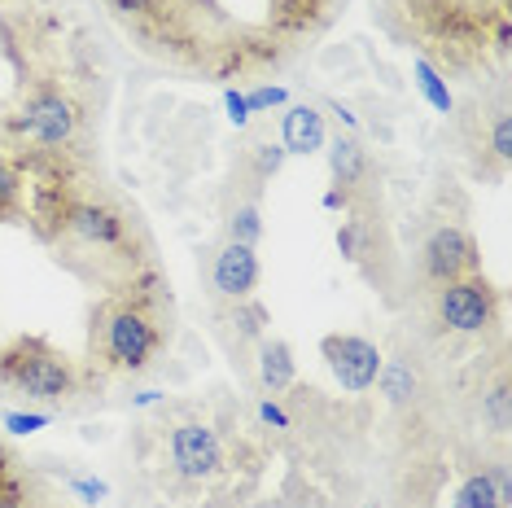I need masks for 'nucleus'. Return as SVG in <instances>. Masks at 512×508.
I'll return each instance as SVG.
<instances>
[{"label":"nucleus","mask_w":512,"mask_h":508,"mask_svg":"<svg viewBox=\"0 0 512 508\" xmlns=\"http://www.w3.org/2000/svg\"><path fill=\"white\" fill-rule=\"evenodd\" d=\"M27 228L75 281L97 294L167 285L141 211L114 193L84 154H27Z\"/></svg>","instance_id":"f257e3e1"},{"label":"nucleus","mask_w":512,"mask_h":508,"mask_svg":"<svg viewBox=\"0 0 512 508\" xmlns=\"http://www.w3.org/2000/svg\"><path fill=\"white\" fill-rule=\"evenodd\" d=\"M259 430V425H254ZM241 412L162 408L158 421L136 425L132 452L141 460L149 487L176 508H237L259 495L272 452Z\"/></svg>","instance_id":"f03ea898"},{"label":"nucleus","mask_w":512,"mask_h":508,"mask_svg":"<svg viewBox=\"0 0 512 508\" xmlns=\"http://www.w3.org/2000/svg\"><path fill=\"white\" fill-rule=\"evenodd\" d=\"M386 22L447 75H486L512 53V0H386Z\"/></svg>","instance_id":"7ed1b4c3"},{"label":"nucleus","mask_w":512,"mask_h":508,"mask_svg":"<svg viewBox=\"0 0 512 508\" xmlns=\"http://www.w3.org/2000/svg\"><path fill=\"white\" fill-rule=\"evenodd\" d=\"M176 338L171 285L132 294H101L88 311V364L101 377H145Z\"/></svg>","instance_id":"20e7f679"},{"label":"nucleus","mask_w":512,"mask_h":508,"mask_svg":"<svg viewBox=\"0 0 512 508\" xmlns=\"http://www.w3.org/2000/svg\"><path fill=\"white\" fill-rule=\"evenodd\" d=\"M84 97L62 75L22 79L14 106L0 114V149L14 158L27 154H84Z\"/></svg>","instance_id":"39448f33"},{"label":"nucleus","mask_w":512,"mask_h":508,"mask_svg":"<svg viewBox=\"0 0 512 508\" xmlns=\"http://www.w3.org/2000/svg\"><path fill=\"white\" fill-rule=\"evenodd\" d=\"M0 390L27 399L31 408H75L79 399H97L106 377L88 360H75L40 333H18L0 346Z\"/></svg>","instance_id":"423d86ee"},{"label":"nucleus","mask_w":512,"mask_h":508,"mask_svg":"<svg viewBox=\"0 0 512 508\" xmlns=\"http://www.w3.org/2000/svg\"><path fill=\"white\" fill-rule=\"evenodd\" d=\"M425 307H429V325L438 333H447V338H477L482 351L486 342H499V329H504V290L486 272L425 290Z\"/></svg>","instance_id":"0eeeda50"},{"label":"nucleus","mask_w":512,"mask_h":508,"mask_svg":"<svg viewBox=\"0 0 512 508\" xmlns=\"http://www.w3.org/2000/svg\"><path fill=\"white\" fill-rule=\"evenodd\" d=\"M337 254L351 268H359L386 298L399 290V250H394V233L386 224V206L381 198H364L337 224Z\"/></svg>","instance_id":"6e6552de"},{"label":"nucleus","mask_w":512,"mask_h":508,"mask_svg":"<svg viewBox=\"0 0 512 508\" xmlns=\"http://www.w3.org/2000/svg\"><path fill=\"white\" fill-rule=\"evenodd\" d=\"M460 132H464V154H469V163H473V176L486 184L504 180L508 163H512V119H508L504 88H499L495 106H486V97L464 106Z\"/></svg>","instance_id":"1a4fd4ad"},{"label":"nucleus","mask_w":512,"mask_h":508,"mask_svg":"<svg viewBox=\"0 0 512 508\" xmlns=\"http://www.w3.org/2000/svg\"><path fill=\"white\" fill-rule=\"evenodd\" d=\"M482 272V246L460 219H438L416 246V285L421 290H438L447 281Z\"/></svg>","instance_id":"9d476101"},{"label":"nucleus","mask_w":512,"mask_h":508,"mask_svg":"<svg viewBox=\"0 0 512 508\" xmlns=\"http://www.w3.org/2000/svg\"><path fill=\"white\" fill-rule=\"evenodd\" d=\"M202 285L211 307L224 303H241V298H254L263 281V263H259V246H241V241L219 237L211 250L202 254Z\"/></svg>","instance_id":"9b49d317"},{"label":"nucleus","mask_w":512,"mask_h":508,"mask_svg":"<svg viewBox=\"0 0 512 508\" xmlns=\"http://www.w3.org/2000/svg\"><path fill=\"white\" fill-rule=\"evenodd\" d=\"M320 355L346 395H368L381 377V355L386 351H381L377 342L359 338V333H324Z\"/></svg>","instance_id":"f8f14e48"},{"label":"nucleus","mask_w":512,"mask_h":508,"mask_svg":"<svg viewBox=\"0 0 512 508\" xmlns=\"http://www.w3.org/2000/svg\"><path fill=\"white\" fill-rule=\"evenodd\" d=\"M469 395H473V408H477V417H482L486 430L495 438H508V430H512V381H508L504 338L491 342V355L482 351V364H477Z\"/></svg>","instance_id":"ddd939ff"},{"label":"nucleus","mask_w":512,"mask_h":508,"mask_svg":"<svg viewBox=\"0 0 512 508\" xmlns=\"http://www.w3.org/2000/svg\"><path fill=\"white\" fill-rule=\"evenodd\" d=\"M381 395L394 412H407V417H421L429 395H434V381H429V364L412 346H399L394 355H381V377H377Z\"/></svg>","instance_id":"4468645a"},{"label":"nucleus","mask_w":512,"mask_h":508,"mask_svg":"<svg viewBox=\"0 0 512 508\" xmlns=\"http://www.w3.org/2000/svg\"><path fill=\"white\" fill-rule=\"evenodd\" d=\"M211 325H215V338L219 346L228 351L232 364L250 368V355L254 346L267 338V325H272V311H267L259 298H241V303H224V307H211Z\"/></svg>","instance_id":"2eb2a0df"},{"label":"nucleus","mask_w":512,"mask_h":508,"mask_svg":"<svg viewBox=\"0 0 512 508\" xmlns=\"http://www.w3.org/2000/svg\"><path fill=\"white\" fill-rule=\"evenodd\" d=\"M337 5H342V0H267L263 27L294 53L329 27V22L337 18Z\"/></svg>","instance_id":"dca6fc26"},{"label":"nucleus","mask_w":512,"mask_h":508,"mask_svg":"<svg viewBox=\"0 0 512 508\" xmlns=\"http://www.w3.org/2000/svg\"><path fill=\"white\" fill-rule=\"evenodd\" d=\"M285 145L267 141V136H250L246 145L237 149V163H232V176L224 189L232 193H250V198H263V189L285 171Z\"/></svg>","instance_id":"f3484780"},{"label":"nucleus","mask_w":512,"mask_h":508,"mask_svg":"<svg viewBox=\"0 0 512 508\" xmlns=\"http://www.w3.org/2000/svg\"><path fill=\"white\" fill-rule=\"evenodd\" d=\"M329 176L333 184L351 189L355 198H381V171L364 149V141L351 132H337L329 141Z\"/></svg>","instance_id":"a211bd4d"},{"label":"nucleus","mask_w":512,"mask_h":508,"mask_svg":"<svg viewBox=\"0 0 512 508\" xmlns=\"http://www.w3.org/2000/svg\"><path fill=\"white\" fill-rule=\"evenodd\" d=\"M250 373L254 381H259V390L267 399H285L289 390L298 386V360H294V346H289L285 338H267L254 346L250 355Z\"/></svg>","instance_id":"6ab92c4d"},{"label":"nucleus","mask_w":512,"mask_h":508,"mask_svg":"<svg viewBox=\"0 0 512 508\" xmlns=\"http://www.w3.org/2000/svg\"><path fill=\"white\" fill-rule=\"evenodd\" d=\"M219 237L241 241V246H259L263 241V198L224 189V198H219Z\"/></svg>","instance_id":"aec40b11"},{"label":"nucleus","mask_w":512,"mask_h":508,"mask_svg":"<svg viewBox=\"0 0 512 508\" xmlns=\"http://www.w3.org/2000/svg\"><path fill=\"white\" fill-rule=\"evenodd\" d=\"M329 141V132H324V114L316 106H289L281 114V145L285 154H316Z\"/></svg>","instance_id":"412c9836"},{"label":"nucleus","mask_w":512,"mask_h":508,"mask_svg":"<svg viewBox=\"0 0 512 508\" xmlns=\"http://www.w3.org/2000/svg\"><path fill=\"white\" fill-rule=\"evenodd\" d=\"M0 224H27V171L0 149Z\"/></svg>","instance_id":"4be33fe9"},{"label":"nucleus","mask_w":512,"mask_h":508,"mask_svg":"<svg viewBox=\"0 0 512 508\" xmlns=\"http://www.w3.org/2000/svg\"><path fill=\"white\" fill-rule=\"evenodd\" d=\"M508 504H512V495L499 491L495 473L486 465L464 473V482L456 487V500H451V508H508Z\"/></svg>","instance_id":"5701e85b"},{"label":"nucleus","mask_w":512,"mask_h":508,"mask_svg":"<svg viewBox=\"0 0 512 508\" xmlns=\"http://www.w3.org/2000/svg\"><path fill=\"white\" fill-rule=\"evenodd\" d=\"M412 75H416V88L425 92V101H429V106H434L438 114H456V97H451L447 79H442L434 66L425 62V57H412Z\"/></svg>","instance_id":"b1692460"},{"label":"nucleus","mask_w":512,"mask_h":508,"mask_svg":"<svg viewBox=\"0 0 512 508\" xmlns=\"http://www.w3.org/2000/svg\"><path fill=\"white\" fill-rule=\"evenodd\" d=\"M62 487H71V491H75L84 504H101V500H106V495H110L106 482L84 478V473H66V469H62Z\"/></svg>","instance_id":"393cba45"},{"label":"nucleus","mask_w":512,"mask_h":508,"mask_svg":"<svg viewBox=\"0 0 512 508\" xmlns=\"http://www.w3.org/2000/svg\"><path fill=\"white\" fill-rule=\"evenodd\" d=\"M285 101H289V92H285V88H276V84H254V88L246 92L250 114H267L272 106H285Z\"/></svg>","instance_id":"a878e982"},{"label":"nucleus","mask_w":512,"mask_h":508,"mask_svg":"<svg viewBox=\"0 0 512 508\" xmlns=\"http://www.w3.org/2000/svg\"><path fill=\"white\" fill-rule=\"evenodd\" d=\"M0 425H5L9 434H36V430H44V425H49V412H5V417H0Z\"/></svg>","instance_id":"bb28decb"},{"label":"nucleus","mask_w":512,"mask_h":508,"mask_svg":"<svg viewBox=\"0 0 512 508\" xmlns=\"http://www.w3.org/2000/svg\"><path fill=\"white\" fill-rule=\"evenodd\" d=\"M22 478V469H18V456L9 452V443H5V430H0V495H5L14 482Z\"/></svg>","instance_id":"cd10ccee"},{"label":"nucleus","mask_w":512,"mask_h":508,"mask_svg":"<svg viewBox=\"0 0 512 508\" xmlns=\"http://www.w3.org/2000/svg\"><path fill=\"white\" fill-rule=\"evenodd\" d=\"M224 106H228V119L237 127H246L254 119L250 106H246V92H241V88H224Z\"/></svg>","instance_id":"c85d7f7f"},{"label":"nucleus","mask_w":512,"mask_h":508,"mask_svg":"<svg viewBox=\"0 0 512 508\" xmlns=\"http://www.w3.org/2000/svg\"><path fill=\"white\" fill-rule=\"evenodd\" d=\"M40 508H75V504H71V495H62V491H57V487H49V482H44Z\"/></svg>","instance_id":"c756f323"}]
</instances>
